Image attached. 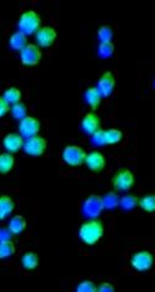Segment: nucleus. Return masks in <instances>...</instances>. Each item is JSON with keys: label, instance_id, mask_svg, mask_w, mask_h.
<instances>
[{"label": "nucleus", "instance_id": "nucleus-19", "mask_svg": "<svg viewBox=\"0 0 155 292\" xmlns=\"http://www.w3.org/2000/svg\"><path fill=\"white\" fill-rule=\"evenodd\" d=\"M21 264H22L24 269L28 270V271L36 270L40 264L38 254L34 253V251H26L21 258Z\"/></svg>", "mask_w": 155, "mask_h": 292}, {"label": "nucleus", "instance_id": "nucleus-27", "mask_svg": "<svg viewBox=\"0 0 155 292\" xmlns=\"http://www.w3.org/2000/svg\"><path fill=\"white\" fill-rule=\"evenodd\" d=\"M12 116H14V119H18L21 121V120L25 119L26 116H28V106H26L22 101H21V103L14 104V105L12 106Z\"/></svg>", "mask_w": 155, "mask_h": 292}, {"label": "nucleus", "instance_id": "nucleus-30", "mask_svg": "<svg viewBox=\"0 0 155 292\" xmlns=\"http://www.w3.org/2000/svg\"><path fill=\"white\" fill-rule=\"evenodd\" d=\"M76 291H79V292H96V291H98V287L92 282V281L86 280V281H82V282H80L79 285H78Z\"/></svg>", "mask_w": 155, "mask_h": 292}, {"label": "nucleus", "instance_id": "nucleus-34", "mask_svg": "<svg viewBox=\"0 0 155 292\" xmlns=\"http://www.w3.org/2000/svg\"><path fill=\"white\" fill-rule=\"evenodd\" d=\"M154 87H155V82H154Z\"/></svg>", "mask_w": 155, "mask_h": 292}, {"label": "nucleus", "instance_id": "nucleus-13", "mask_svg": "<svg viewBox=\"0 0 155 292\" xmlns=\"http://www.w3.org/2000/svg\"><path fill=\"white\" fill-rule=\"evenodd\" d=\"M82 131L88 135L92 136L94 133H96L98 131L101 130V119L95 111L88 112L84 116L82 121Z\"/></svg>", "mask_w": 155, "mask_h": 292}, {"label": "nucleus", "instance_id": "nucleus-15", "mask_svg": "<svg viewBox=\"0 0 155 292\" xmlns=\"http://www.w3.org/2000/svg\"><path fill=\"white\" fill-rule=\"evenodd\" d=\"M102 98V94H101L98 87L88 88V90L85 92V100L89 104L90 108L92 109V111H96V110L100 108Z\"/></svg>", "mask_w": 155, "mask_h": 292}, {"label": "nucleus", "instance_id": "nucleus-31", "mask_svg": "<svg viewBox=\"0 0 155 292\" xmlns=\"http://www.w3.org/2000/svg\"><path fill=\"white\" fill-rule=\"evenodd\" d=\"M92 141L94 144H96V146H104V144H106L105 131L101 128L100 131H98L96 133H94L92 137Z\"/></svg>", "mask_w": 155, "mask_h": 292}, {"label": "nucleus", "instance_id": "nucleus-11", "mask_svg": "<svg viewBox=\"0 0 155 292\" xmlns=\"http://www.w3.org/2000/svg\"><path fill=\"white\" fill-rule=\"evenodd\" d=\"M85 164L94 173H101V171L105 170L108 162H106L105 154L98 151H92L88 154Z\"/></svg>", "mask_w": 155, "mask_h": 292}, {"label": "nucleus", "instance_id": "nucleus-33", "mask_svg": "<svg viewBox=\"0 0 155 292\" xmlns=\"http://www.w3.org/2000/svg\"><path fill=\"white\" fill-rule=\"evenodd\" d=\"M114 290H116L114 286L110 282H102L100 285V287H98V291L101 292H114Z\"/></svg>", "mask_w": 155, "mask_h": 292}, {"label": "nucleus", "instance_id": "nucleus-26", "mask_svg": "<svg viewBox=\"0 0 155 292\" xmlns=\"http://www.w3.org/2000/svg\"><path fill=\"white\" fill-rule=\"evenodd\" d=\"M120 201H121V199L114 191H110L104 196V205H105V208H108V210H114L116 207H118Z\"/></svg>", "mask_w": 155, "mask_h": 292}, {"label": "nucleus", "instance_id": "nucleus-1", "mask_svg": "<svg viewBox=\"0 0 155 292\" xmlns=\"http://www.w3.org/2000/svg\"><path fill=\"white\" fill-rule=\"evenodd\" d=\"M105 234V226L102 221L98 218H92L84 222L79 229V237L86 245H95L100 242Z\"/></svg>", "mask_w": 155, "mask_h": 292}, {"label": "nucleus", "instance_id": "nucleus-4", "mask_svg": "<svg viewBox=\"0 0 155 292\" xmlns=\"http://www.w3.org/2000/svg\"><path fill=\"white\" fill-rule=\"evenodd\" d=\"M136 184V176L127 168H121L114 173L112 178V185L118 191H130Z\"/></svg>", "mask_w": 155, "mask_h": 292}, {"label": "nucleus", "instance_id": "nucleus-28", "mask_svg": "<svg viewBox=\"0 0 155 292\" xmlns=\"http://www.w3.org/2000/svg\"><path fill=\"white\" fill-rule=\"evenodd\" d=\"M98 36L101 42H112L114 39V30L110 25H102L98 31Z\"/></svg>", "mask_w": 155, "mask_h": 292}, {"label": "nucleus", "instance_id": "nucleus-5", "mask_svg": "<svg viewBox=\"0 0 155 292\" xmlns=\"http://www.w3.org/2000/svg\"><path fill=\"white\" fill-rule=\"evenodd\" d=\"M154 262L155 258L153 253L149 250L138 251V253L133 254V256L130 258V265H132V267L140 272L149 271L154 266Z\"/></svg>", "mask_w": 155, "mask_h": 292}, {"label": "nucleus", "instance_id": "nucleus-10", "mask_svg": "<svg viewBox=\"0 0 155 292\" xmlns=\"http://www.w3.org/2000/svg\"><path fill=\"white\" fill-rule=\"evenodd\" d=\"M57 37H58L57 30H56L53 26H44V28L40 29L38 32L36 34L37 44H38V46L42 48H48L53 46V44L56 42Z\"/></svg>", "mask_w": 155, "mask_h": 292}, {"label": "nucleus", "instance_id": "nucleus-29", "mask_svg": "<svg viewBox=\"0 0 155 292\" xmlns=\"http://www.w3.org/2000/svg\"><path fill=\"white\" fill-rule=\"evenodd\" d=\"M114 42H101L100 46H98V55L102 58H108L111 57L114 53Z\"/></svg>", "mask_w": 155, "mask_h": 292}, {"label": "nucleus", "instance_id": "nucleus-20", "mask_svg": "<svg viewBox=\"0 0 155 292\" xmlns=\"http://www.w3.org/2000/svg\"><path fill=\"white\" fill-rule=\"evenodd\" d=\"M15 167V157L10 152H5L0 155V173L9 174Z\"/></svg>", "mask_w": 155, "mask_h": 292}, {"label": "nucleus", "instance_id": "nucleus-8", "mask_svg": "<svg viewBox=\"0 0 155 292\" xmlns=\"http://www.w3.org/2000/svg\"><path fill=\"white\" fill-rule=\"evenodd\" d=\"M20 58L24 66L34 67L42 61V51L38 45L28 44L20 52Z\"/></svg>", "mask_w": 155, "mask_h": 292}, {"label": "nucleus", "instance_id": "nucleus-18", "mask_svg": "<svg viewBox=\"0 0 155 292\" xmlns=\"http://www.w3.org/2000/svg\"><path fill=\"white\" fill-rule=\"evenodd\" d=\"M9 45L14 51H20L21 52V51L28 45V35L24 34V32L21 31L15 32V34H12V37H10Z\"/></svg>", "mask_w": 155, "mask_h": 292}, {"label": "nucleus", "instance_id": "nucleus-32", "mask_svg": "<svg viewBox=\"0 0 155 292\" xmlns=\"http://www.w3.org/2000/svg\"><path fill=\"white\" fill-rule=\"evenodd\" d=\"M10 111H12L10 103L4 98V96H2V98H0V116L5 117Z\"/></svg>", "mask_w": 155, "mask_h": 292}, {"label": "nucleus", "instance_id": "nucleus-12", "mask_svg": "<svg viewBox=\"0 0 155 292\" xmlns=\"http://www.w3.org/2000/svg\"><path fill=\"white\" fill-rule=\"evenodd\" d=\"M116 77L112 72H105L100 78L98 83V88L100 90L101 94H102L104 98H108V96L112 95V93L116 89Z\"/></svg>", "mask_w": 155, "mask_h": 292}, {"label": "nucleus", "instance_id": "nucleus-22", "mask_svg": "<svg viewBox=\"0 0 155 292\" xmlns=\"http://www.w3.org/2000/svg\"><path fill=\"white\" fill-rule=\"evenodd\" d=\"M120 206L124 208V211H130L140 206V197L137 195H124L120 201Z\"/></svg>", "mask_w": 155, "mask_h": 292}, {"label": "nucleus", "instance_id": "nucleus-6", "mask_svg": "<svg viewBox=\"0 0 155 292\" xmlns=\"http://www.w3.org/2000/svg\"><path fill=\"white\" fill-rule=\"evenodd\" d=\"M105 210L104 197L100 195H90L82 203V213L90 218H96Z\"/></svg>", "mask_w": 155, "mask_h": 292}, {"label": "nucleus", "instance_id": "nucleus-9", "mask_svg": "<svg viewBox=\"0 0 155 292\" xmlns=\"http://www.w3.org/2000/svg\"><path fill=\"white\" fill-rule=\"evenodd\" d=\"M41 121L38 119H36L34 116H26L20 121L18 130H20L22 137L31 138L38 135L41 131Z\"/></svg>", "mask_w": 155, "mask_h": 292}, {"label": "nucleus", "instance_id": "nucleus-17", "mask_svg": "<svg viewBox=\"0 0 155 292\" xmlns=\"http://www.w3.org/2000/svg\"><path fill=\"white\" fill-rule=\"evenodd\" d=\"M15 210V201L9 195H2L0 199V219L5 221Z\"/></svg>", "mask_w": 155, "mask_h": 292}, {"label": "nucleus", "instance_id": "nucleus-21", "mask_svg": "<svg viewBox=\"0 0 155 292\" xmlns=\"http://www.w3.org/2000/svg\"><path fill=\"white\" fill-rule=\"evenodd\" d=\"M140 207L148 213H155V194H148L140 197Z\"/></svg>", "mask_w": 155, "mask_h": 292}, {"label": "nucleus", "instance_id": "nucleus-23", "mask_svg": "<svg viewBox=\"0 0 155 292\" xmlns=\"http://www.w3.org/2000/svg\"><path fill=\"white\" fill-rule=\"evenodd\" d=\"M106 144H117L124 139V133L118 128H110L105 131Z\"/></svg>", "mask_w": 155, "mask_h": 292}, {"label": "nucleus", "instance_id": "nucleus-24", "mask_svg": "<svg viewBox=\"0 0 155 292\" xmlns=\"http://www.w3.org/2000/svg\"><path fill=\"white\" fill-rule=\"evenodd\" d=\"M16 253L15 244L12 240H2V245H0V259H8Z\"/></svg>", "mask_w": 155, "mask_h": 292}, {"label": "nucleus", "instance_id": "nucleus-16", "mask_svg": "<svg viewBox=\"0 0 155 292\" xmlns=\"http://www.w3.org/2000/svg\"><path fill=\"white\" fill-rule=\"evenodd\" d=\"M8 228L12 231L14 235H18L26 231V228H28V221H26V218L22 215H16L9 221Z\"/></svg>", "mask_w": 155, "mask_h": 292}, {"label": "nucleus", "instance_id": "nucleus-25", "mask_svg": "<svg viewBox=\"0 0 155 292\" xmlns=\"http://www.w3.org/2000/svg\"><path fill=\"white\" fill-rule=\"evenodd\" d=\"M2 96H4L9 103L18 104V103H21V100H22V92H21L18 88L10 87L9 89L5 90L4 95Z\"/></svg>", "mask_w": 155, "mask_h": 292}, {"label": "nucleus", "instance_id": "nucleus-2", "mask_svg": "<svg viewBox=\"0 0 155 292\" xmlns=\"http://www.w3.org/2000/svg\"><path fill=\"white\" fill-rule=\"evenodd\" d=\"M41 15L37 12H34V10H28V12L22 13V15L20 16L18 26L20 31L24 32V34L32 35L38 32L40 29H41Z\"/></svg>", "mask_w": 155, "mask_h": 292}, {"label": "nucleus", "instance_id": "nucleus-7", "mask_svg": "<svg viewBox=\"0 0 155 292\" xmlns=\"http://www.w3.org/2000/svg\"><path fill=\"white\" fill-rule=\"evenodd\" d=\"M47 139L42 136L37 135L34 137L28 138L24 146V151L26 154L31 155V157H41L47 151Z\"/></svg>", "mask_w": 155, "mask_h": 292}, {"label": "nucleus", "instance_id": "nucleus-14", "mask_svg": "<svg viewBox=\"0 0 155 292\" xmlns=\"http://www.w3.org/2000/svg\"><path fill=\"white\" fill-rule=\"evenodd\" d=\"M4 143L5 149L10 153H15V152H18L21 148H24L25 146V141H24V137L21 133H8L4 137Z\"/></svg>", "mask_w": 155, "mask_h": 292}, {"label": "nucleus", "instance_id": "nucleus-3", "mask_svg": "<svg viewBox=\"0 0 155 292\" xmlns=\"http://www.w3.org/2000/svg\"><path fill=\"white\" fill-rule=\"evenodd\" d=\"M63 160L69 167H80L85 164L88 153L84 151V148L78 144H69L64 148L63 151Z\"/></svg>", "mask_w": 155, "mask_h": 292}]
</instances>
